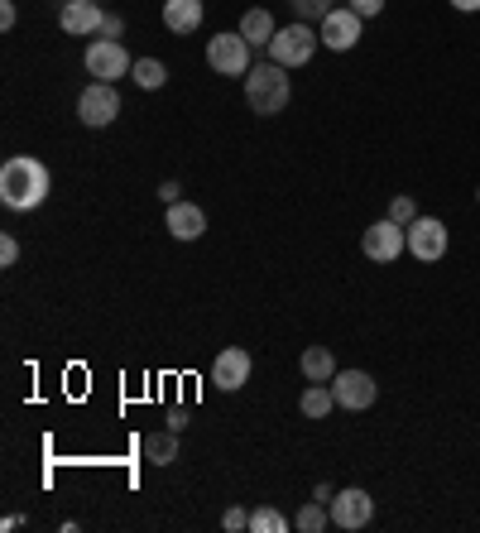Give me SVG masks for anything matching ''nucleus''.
I'll list each match as a JSON object with an SVG mask.
<instances>
[{
  "label": "nucleus",
  "mask_w": 480,
  "mask_h": 533,
  "mask_svg": "<svg viewBox=\"0 0 480 533\" xmlns=\"http://www.w3.org/2000/svg\"><path fill=\"white\" fill-rule=\"evenodd\" d=\"M44 197H48V169L39 159L15 154V159L0 164V202L10 212H34V207H44Z\"/></svg>",
  "instance_id": "nucleus-1"
},
{
  "label": "nucleus",
  "mask_w": 480,
  "mask_h": 533,
  "mask_svg": "<svg viewBox=\"0 0 480 533\" xmlns=\"http://www.w3.org/2000/svg\"><path fill=\"white\" fill-rule=\"evenodd\" d=\"M293 97V82H288V68H279L274 58L269 63H255L250 73H245V101H250V111L255 116H279Z\"/></svg>",
  "instance_id": "nucleus-2"
},
{
  "label": "nucleus",
  "mask_w": 480,
  "mask_h": 533,
  "mask_svg": "<svg viewBox=\"0 0 480 533\" xmlns=\"http://www.w3.org/2000/svg\"><path fill=\"white\" fill-rule=\"evenodd\" d=\"M322 49V34L312 25H303V20H293L288 29H279L274 34V44H269V58L279 63V68H303V63H312V53Z\"/></svg>",
  "instance_id": "nucleus-3"
},
{
  "label": "nucleus",
  "mask_w": 480,
  "mask_h": 533,
  "mask_svg": "<svg viewBox=\"0 0 480 533\" xmlns=\"http://www.w3.org/2000/svg\"><path fill=\"white\" fill-rule=\"evenodd\" d=\"M207 63H212V73L221 77H245L255 63H250V44H245V34H216L207 39Z\"/></svg>",
  "instance_id": "nucleus-4"
},
{
  "label": "nucleus",
  "mask_w": 480,
  "mask_h": 533,
  "mask_svg": "<svg viewBox=\"0 0 480 533\" xmlns=\"http://www.w3.org/2000/svg\"><path fill=\"white\" fill-rule=\"evenodd\" d=\"M360 250L375 260V265H389V260H399L408 250V226L399 221H375V226H365V236H360Z\"/></svg>",
  "instance_id": "nucleus-5"
},
{
  "label": "nucleus",
  "mask_w": 480,
  "mask_h": 533,
  "mask_svg": "<svg viewBox=\"0 0 480 533\" xmlns=\"http://www.w3.org/2000/svg\"><path fill=\"white\" fill-rule=\"evenodd\" d=\"M332 524L346 533L365 529L370 519H375V500H370V490H360V485H346V490H336L332 495Z\"/></svg>",
  "instance_id": "nucleus-6"
},
{
  "label": "nucleus",
  "mask_w": 480,
  "mask_h": 533,
  "mask_svg": "<svg viewBox=\"0 0 480 533\" xmlns=\"http://www.w3.org/2000/svg\"><path fill=\"white\" fill-rule=\"evenodd\" d=\"M332 394H336V409H370L375 399H380V385H375V375H365V370H336L332 375Z\"/></svg>",
  "instance_id": "nucleus-7"
},
{
  "label": "nucleus",
  "mask_w": 480,
  "mask_h": 533,
  "mask_svg": "<svg viewBox=\"0 0 480 533\" xmlns=\"http://www.w3.org/2000/svg\"><path fill=\"white\" fill-rule=\"evenodd\" d=\"M77 116H82V125H92V130H106V125L120 116L116 82H92V87L77 97Z\"/></svg>",
  "instance_id": "nucleus-8"
},
{
  "label": "nucleus",
  "mask_w": 480,
  "mask_h": 533,
  "mask_svg": "<svg viewBox=\"0 0 480 533\" xmlns=\"http://www.w3.org/2000/svg\"><path fill=\"white\" fill-rule=\"evenodd\" d=\"M130 68H135V58L125 53L120 39H92V44H87V73H92L96 82H116V77H125Z\"/></svg>",
  "instance_id": "nucleus-9"
},
{
  "label": "nucleus",
  "mask_w": 480,
  "mask_h": 533,
  "mask_svg": "<svg viewBox=\"0 0 480 533\" xmlns=\"http://www.w3.org/2000/svg\"><path fill=\"white\" fill-rule=\"evenodd\" d=\"M360 25H365V20H360V15L351 10V5H336L332 15L322 20V29H317V34H322V49H332V53H351V49L360 44Z\"/></svg>",
  "instance_id": "nucleus-10"
},
{
  "label": "nucleus",
  "mask_w": 480,
  "mask_h": 533,
  "mask_svg": "<svg viewBox=\"0 0 480 533\" xmlns=\"http://www.w3.org/2000/svg\"><path fill=\"white\" fill-rule=\"evenodd\" d=\"M408 255L423 260V265H437L447 255V226L437 217H418L408 226Z\"/></svg>",
  "instance_id": "nucleus-11"
},
{
  "label": "nucleus",
  "mask_w": 480,
  "mask_h": 533,
  "mask_svg": "<svg viewBox=\"0 0 480 533\" xmlns=\"http://www.w3.org/2000/svg\"><path fill=\"white\" fill-rule=\"evenodd\" d=\"M250 370H255L250 351H245V346H226V351L212 361V385L231 394V389H240L245 380H250Z\"/></svg>",
  "instance_id": "nucleus-12"
},
{
  "label": "nucleus",
  "mask_w": 480,
  "mask_h": 533,
  "mask_svg": "<svg viewBox=\"0 0 480 533\" xmlns=\"http://www.w3.org/2000/svg\"><path fill=\"white\" fill-rule=\"evenodd\" d=\"M101 20H106L101 0H63V10H58V25L68 34H101Z\"/></svg>",
  "instance_id": "nucleus-13"
},
{
  "label": "nucleus",
  "mask_w": 480,
  "mask_h": 533,
  "mask_svg": "<svg viewBox=\"0 0 480 533\" xmlns=\"http://www.w3.org/2000/svg\"><path fill=\"white\" fill-rule=\"evenodd\" d=\"M202 231H207V212L197 202H173L168 207V236L173 241H197Z\"/></svg>",
  "instance_id": "nucleus-14"
},
{
  "label": "nucleus",
  "mask_w": 480,
  "mask_h": 533,
  "mask_svg": "<svg viewBox=\"0 0 480 533\" xmlns=\"http://www.w3.org/2000/svg\"><path fill=\"white\" fill-rule=\"evenodd\" d=\"M197 25H202V0H164L168 34H192Z\"/></svg>",
  "instance_id": "nucleus-15"
},
{
  "label": "nucleus",
  "mask_w": 480,
  "mask_h": 533,
  "mask_svg": "<svg viewBox=\"0 0 480 533\" xmlns=\"http://www.w3.org/2000/svg\"><path fill=\"white\" fill-rule=\"evenodd\" d=\"M240 34H245L250 49H269L279 29H274V15H269V10H245V15H240Z\"/></svg>",
  "instance_id": "nucleus-16"
},
{
  "label": "nucleus",
  "mask_w": 480,
  "mask_h": 533,
  "mask_svg": "<svg viewBox=\"0 0 480 533\" xmlns=\"http://www.w3.org/2000/svg\"><path fill=\"white\" fill-rule=\"evenodd\" d=\"M298 370H303V380H312V385H332L336 361H332L327 346H308V351L298 356Z\"/></svg>",
  "instance_id": "nucleus-17"
},
{
  "label": "nucleus",
  "mask_w": 480,
  "mask_h": 533,
  "mask_svg": "<svg viewBox=\"0 0 480 533\" xmlns=\"http://www.w3.org/2000/svg\"><path fill=\"white\" fill-rule=\"evenodd\" d=\"M144 461H154V466H168V461H178V433H173V428L144 433Z\"/></svg>",
  "instance_id": "nucleus-18"
},
{
  "label": "nucleus",
  "mask_w": 480,
  "mask_h": 533,
  "mask_svg": "<svg viewBox=\"0 0 480 533\" xmlns=\"http://www.w3.org/2000/svg\"><path fill=\"white\" fill-rule=\"evenodd\" d=\"M298 409H303V418H327V413L336 409L332 385H312V380H308V389H303V399H298Z\"/></svg>",
  "instance_id": "nucleus-19"
},
{
  "label": "nucleus",
  "mask_w": 480,
  "mask_h": 533,
  "mask_svg": "<svg viewBox=\"0 0 480 533\" xmlns=\"http://www.w3.org/2000/svg\"><path fill=\"white\" fill-rule=\"evenodd\" d=\"M130 77L140 82L144 92H159V87L168 82V68L159 63V58H135V68H130Z\"/></svg>",
  "instance_id": "nucleus-20"
},
{
  "label": "nucleus",
  "mask_w": 480,
  "mask_h": 533,
  "mask_svg": "<svg viewBox=\"0 0 480 533\" xmlns=\"http://www.w3.org/2000/svg\"><path fill=\"white\" fill-rule=\"evenodd\" d=\"M293 524H298L303 533H322L327 524H332V509L322 505V500H312V505L298 509V519H293Z\"/></svg>",
  "instance_id": "nucleus-21"
},
{
  "label": "nucleus",
  "mask_w": 480,
  "mask_h": 533,
  "mask_svg": "<svg viewBox=\"0 0 480 533\" xmlns=\"http://www.w3.org/2000/svg\"><path fill=\"white\" fill-rule=\"evenodd\" d=\"M288 5H293V15H298L303 25H312V20L322 25V20L336 10V0H288Z\"/></svg>",
  "instance_id": "nucleus-22"
},
{
  "label": "nucleus",
  "mask_w": 480,
  "mask_h": 533,
  "mask_svg": "<svg viewBox=\"0 0 480 533\" xmlns=\"http://www.w3.org/2000/svg\"><path fill=\"white\" fill-rule=\"evenodd\" d=\"M250 529H255V533H284V529H288V519L279 514V509L260 505L255 514H250Z\"/></svg>",
  "instance_id": "nucleus-23"
},
{
  "label": "nucleus",
  "mask_w": 480,
  "mask_h": 533,
  "mask_svg": "<svg viewBox=\"0 0 480 533\" xmlns=\"http://www.w3.org/2000/svg\"><path fill=\"white\" fill-rule=\"evenodd\" d=\"M384 217L389 221H399V226H413V221H418V202H413V197H389V212H384Z\"/></svg>",
  "instance_id": "nucleus-24"
},
{
  "label": "nucleus",
  "mask_w": 480,
  "mask_h": 533,
  "mask_svg": "<svg viewBox=\"0 0 480 533\" xmlns=\"http://www.w3.org/2000/svg\"><path fill=\"white\" fill-rule=\"evenodd\" d=\"M221 524H226V533H240V529H250V514L240 505H231L226 514H221Z\"/></svg>",
  "instance_id": "nucleus-25"
},
{
  "label": "nucleus",
  "mask_w": 480,
  "mask_h": 533,
  "mask_svg": "<svg viewBox=\"0 0 480 533\" xmlns=\"http://www.w3.org/2000/svg\"><path fill=\"white\" fill-rule=\"evenodd\" d=\"M15 260H20V241H15V236H0V265L15 269Z\"/></svg>",
  "instance_id": "nucleus-26"
},
{
  "label": "nucleus",
  "mask_w": 480,
  "mask_h": 533,
  "mask_svg": "<svg viewBox=\"0 0 480 533\" xmlns=\"http://www.w3.org/2000/svg\"><path fill=\"white\" fill-rule=\"evenodd\" d=\"M120 34H125V20H120V15H106V20H101V34H96V39H120Z\"/></svg>",
  "instance_id": "nucleus-27"
},
{
  "label": "nucleus",
  "mask_w": 480,
  "mask_h": 533,
  "mask_svg": "<svg viewBox=\"0 0 480 533\" xmlns=\"http://www.w3.org/2000/svg\"><path fill=\"white\" fill-rule=\"evenodd\" d=\"M351 10H356L360 20H375V15L384 10V0H351Z\"/></svg>",
  "instance_id": "nucleus-28"
},
{
  "label": "nucleus",
  "mask_w": 480,
  "mask_h": 533,
  "mask_svg": "<svg viewBox=\"0 0 480 533\" xmlns=\"http://www.w3.org/2000/svg\"><path fill=\"white\" fill-rule=\"evenodd\" d=\"M15 20H20L15 0H0V29H15Z\"/></svg>",
  "instance_id": "nucleus-29"
},
{
  "label": "nucleus",
  "mask_w": 480,
  "mask_h": 533,
  "mask_svg": "<svg viewBox=\"0 0 480 533\" xmlns=\"http://www.w3.org/2000/svg\"><path fill=\"white\" fill-rule=\"evenodd\" d=\"M159 197H164L168 207H173V202H183V188H178L173 178H164V183H159Z\"/></svg>",
  "instance_id": "nucleus-30"
},
{
  "label": "nucleus",
  "mask_w": 480,
  "mask_h": 533,
  "mask_svg": "<svg viewBox=\"0 0 480 533\" xmlns=\"http://www.w3.org/2000/svg\"><path fill=\"white\" fill-rule=\"evenodd\" d=\"M164 423L173 428V433H183V428H188V413H183V409H168V413H164Z\"/></svg>",
  "instance_id": "nucleus-31"
},
{
  "label": "nucleus",
  "mask_w": 480,
  "mask_h": 533,
  "mask_svg": "<svg viewBox=\"0 0 480 533\" xmlns=\"http://www.w3.org/2000/svg\"><path fill=\"white\" fill-rule=\"evenodd\" d=\"M452 10H461V15H476L480 0H452Z\"/></svg>",
  "instance_id": "nucleus-32"
},
{
  "label": "nucleus",
  "mask_w": 480,
  "mask_h": 533,
  "mask_svg": "<svg viewBox=\"0 0 480 533\" xmlns=\"http://www.w3.org/2000/svg\"><path fill=\"white\" fill-rule=\"evenodd\" d=\"M476 202H480V188H476Z\"/></svg>",
  "instance_id": "nucleus-33"
}]
</instances>
